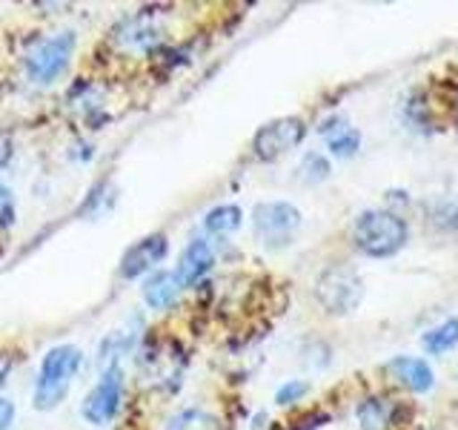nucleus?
I'll return each mask as SVG.
<instances>
[{
  "instance_id": "obj_1",
  "label": "nucleus",
  "mask_w": 458,
  "mask_h": 430,
  "mask_svg": "<svg viewBox=\"0 0 458 430\" xmlns=\"http://www.w3.org/2000/svg\"><path fill=\"white\" fill-rule=\"evenodd\" d=\"M83 367V350L78 344H55L40 356V365L35 373V387H32V408L40 413H52L61 408L72 384H75L78 373Z\"/></svg>"
},
{
  "instance_id": "obj_2",
  "label": "nucleus",
  "mask_w": 458,
  "mask_h": 430,
  "mask_svg": "<svg viewBox=\"0 0 458 430\" xmlns=\"http://www.w3.org/2000/svg\"><path fill=\"white\" fill-rule=\"evenodd\" d=\"M78 49V32L75 29H61L47 38H38L29 52L23 55V75L29 83L35 86H52L61 81L69 66L72 57Z\"/></svg>"
},
{
  "instance_id": "obj_3",
  "label": "nucleus",
  "mask_w": 458,
  "mask_h": 430,
  "mask_svg": "<svg viewBox=\"0 0 458 430\" xmlns=\"http://www.w3.org/2000/svg\"><path fill=\"white\" fill-rule=\"evenodd\" d=\"M352 241L369 258H390L407 244V224L390 210H364L352 224Z\"/></svg>"
},
{
  "instance_id": "obj_4",
  "label": "nucleus",
  "mask_w": 458,
  "mask_h": 430,
  "mask_svg": "<svg viewBox=\"0 0 458 430\" xmlns=\"http://www.w3.org/2000/svg\"><path fill=\"white\" fill-rule=\"evenodd\" d=\"M312 296L329 315H350L364 298V281L350 264L324 267L312 284Z\"/></svg>"
},
{
  "instance_id": "obj_5",
  "label": "nucleus",
  "mask_w": 458,
  "mask_h": 430,
  "mask_svg": "<svg viewBox=\"0 0 458 430\" xmlns=\"http://www.w3.org/2000/svg\"><path fill=\"white\" fill-rule=\"evenodd\" d=\"M164 40H166V29L161 26L152 9L123 14L109 32V47H114L121 55H135V57L157 55Z\"/></svg>"
},
{
  "instance_id": "obj_6",
  "label": "nucleus",
  "mask_w": 458,
  "mask_h": 430,
  "mask_svg": "<svg viewBox=\"0 0 458 430\" xmlns=\"http://www.w3.org/2000/svg\"><path fill=\"white\" fill-rule=\"evenodd\" d=\"M126 396V373L123 365L104 367L98 373V382L81 401V419L92 427H109L123 408Z\"/></svg>"
},
{
  "instance_id": "obj_7",
  "label": "nucleus",
  "mask_w": 458,
  "mask_h": 430,
  "mask_svg": "<svg viewBox=\"0 0 458 430\" xmlns=\"http://www.w3.org/2000/svg\"><path fill=\"white\" fill-rule=\"evenodd\" d=\"M301 224L304 215L290 201H261L252 207V233L267 250L290 247Z\"/></svg>"
},
{
  "instance_id": "obj_8",
  "label": "nucleus",
  "mask_w": 458,
  "mask_h": 430,
  "mask_svg": "<svg viewBox=\"0 0 458 430\" xmlns=\"http://www.w3.org/2000/svg\"><path fill=\"white\" fill-rule=\"evenodd\" d=\"M304 138H307V121L298 118V115H284V118L258 126V133L252 135V155L258 161L272 164L286 152H293L295 147H301Z\"/></svg>"
},
{
  "instance_id": "obj_9",
  "label": "nucleus",
  "mask_w": 458,
  "mask_h": 430,
  "mask_svg": "<svg viewBox=\"0 0 458 430\" xmlns=\"http://www.w3.org/2000/svg\"><path fill=\"white\" fill-rule=\"evenodd\" d=\"M169 255V238L166 233H149L138 241H132L123 250L121 262H118V276L123 281H143L164 264V258Z\"/></svg>"
},
{
  "instance_id": "obj_10",
  "label": "nucleus",
  "mask_w": 458,
  "mask_h": 430,
  "mask_svg": "<svg viewBox=\"0 0 458 430\" xmlns=\"http://www.w3.org/2000/svg\"><path fill=\"white\" fill-rule=\"evenodd\" d=\"M215 264H218V253H215L212 241L207 236H195L183 244L172 272H175V279L181 281L183 290H198V287L209 279Z\"/></svg>"
},
{
  "instance_id": "obj_11",
  "label": "nucleus",
  "mask_w": 458,
  "mask_h": 430,
  "mask_svg": "<svg viewBox=\"0 0 458 430\" xmlns=\"http://www.w3.org/2000/svg\"><path fill=\"white\" fill-rule=\"evenodd\" d=\"M181 293H183L181 281L175 279V272L166 267H157L155 272H149V276L140 281V301L152 313L172 310L181 301Z\"/></svg>"
},
{
  "instance_id": "obj_12",
  "label": "nucleus",
  "mask_w": 458,
  "mask_h": 430,
  "mask_svg": "<svg viewBox=\"0 0 458 430\" xmlns=\"http://www.w3.org/2000/svg\"><path fill=\"white\" fill-rule=\"evenodd\" d=\"M386 370L412 393H427L436 382L433 367H429L424 358H415V356H395L393 362L386 365Z\"/></svg>"
},
{
  "instance_id": "obj_13",
  "label": "nucleus",
  "mask_w": 458,
  "mask_h": 430,
  "mask_svg": "<svg viewBox=\"0 0 458 430\" xmlns=\"http://www.w3.org/2000/svg\"><path fill=\"white\" fill-rule=\"evenodd\" d=\"M243 224V210L238 204H218L204 212V219H200V229H204L207 238H226L238 233Z\"/></svg>"
},
{
  "instance_id": "obj_14",
  "label": "nucleus",
  "mask_w": 458,
  "mask_h": 430,
  "mask_svg": "<svg viewBox=\"0 0 458 430\" xmlns=\"http://www.w3.org/2000/svg\"><path fill=\"white\" fill-rule=\"evenodd\" d=\"M164 430H224V425L207 408H183L169 416Z\"/></svg>"
},
{
  "instance_id": "obj_15",
  "label": "nucleus",
  "mask_w": 458,
  "mask_h": 430,
  "mask_svg": "<svg viewBox=\"0 0 458 430\" xmlns=\"http://www.w3.org/2000/svg\"><path fill=\"white\" fill-rule=\"evenodd\" d=\"M458 344V319H447L444 324H438L436 330H429L424 336V350L427 353H447Z\"/></svg>"
},
{
  "instance_id": "obj_16",
  "label": "nucleus",
  "mask_w": 458,
  "mask_h": 430,
  "mask_svg": "<svg viewBox=\"0 0 458 430\" xmlns=\"http://www.w3.org/2000/svg\"><path fill=\"white\" fill-rule=\"evenodd\" d=\"M358 422H361V430H386L390 427V408L381 399H367L358 408Z\"/></svg>"
},
{
  "instance_id": "obj_17",
  "label": "nucleus",
  "mask_w": 458,
  "mask_h": 430,
  "mask_svg": "<svg viewBox=\"0 0 458 430\" xmlns=\"http://www.w3.org/2000/svg\"><path fill=\"white\" fill-rule=\"evenodd\" d=\"M329 172H333V167H329V158L321 155V152H307L304 158H301V167H298V176L304 184H321L329 178Z\"/></svg>"
},
{
  "instance_id": "obj_18",
  "label": "nucleus",
  "mask_w": 458,
  "mask_h": 430,
  "mask_svg": "<svg viewBox=\"0 0 458 430\" xmlns=\"http://www.w3.org/2000/svg\"><path fill=\"white\" fill-rule=\"evenodd\" d=\"M114 190H112V184L109 181H98L89 193H86V198L81 201V207H78V212L81 215H100L104 210H109V204L106 201H114V195H112Z\"/></svg>"
},
{
  "instance_id": "obj_19",
  "label": "nucleus",
  "mask_w": 458,
  "mask_h": 430,
  "mask_svg": "<svg viewBox=\"0 0 458 430\" xmlns=\"http://www.w3.org/2000/svg\"><path fill=\"white\" fill-rule=\"evenodd\" d=\"M327 150L335 158H352L358 150H361V133L352 126H344L341 133H335L333 138H327Z\"/></svg>"
},
{
  "instance_id": "obj_20",
  "label": "nucleus",
  "mask_w": 458,
  "mask_h": 430,
  "mask_svg": "<svg viewBox=\"0 0 458 430\" xmlns=\"http://www.w3.org/2000/svg\"><path fill=\"white\" fill-rule=\"evenodd\" d=\"M310 393V382H301V379H290V382H284L278 391H276V405L281 408H290L295 405V401H301Z\"/></svg>"
},
{
  "instance_id": "obj_21",
  "label": "nucleus",
  "mask_w": 458,
  "mask_h": 430,
  "mask_svg": "<svg viewBox=\"0 0 458 430\" xmlns=\"http://www.w3.org/2000/svg\"><path fill=\"white\" fill-rule=\"evenodd\" d=\"M18 221V207H14V195L6 184H0V229H9Z\"/></svg>"
},
{
  "instance_id": "obj_22",
  "label": "nucleus",
  "mask_w": 458,
  "mask_h": 430,
  "mask_svg": "<svg viewBox=\"0 0 458 430\" xmlns=\"http://www.w3.org/2000/svg\"><path fill=\"white\" fill-rule=\"evenodd\" d=\"M433 221L438 227L455 229L458 227V201H444V204H438V210L433 212Z\"/></svg>"
},
{
  "instance_id": "obj_23",
  "label": "nucleus",
  "mask_w": 458,
  "mask_h": 430,
  "mask_svg": "<svg viewBox=\"0 0 458 430\" xmlns=\"http://www.w3.org/2000/svg\"><path fill=\"white\" fill-rule=\"evenodd\" d=\"M14 419H18V408H14V401L0 396V430H12Z\"/></svg>"
},
{
  "instance_id": "obj_24",
  "label": "nucleus",
  "mask_w": 458,
  "mask_h": 430,
  "mask_svg": "<svg viewBox=\"0 0 458 430\" xmlns=\"http://www.w3.org/2000/svg\"><path fill=\"white\" fill-rule=\"evenodd\" d=\"M14 362H18V356H14L12 350H4L0 348V387H4L12 376V370H14Z\"/></svg>"
}]
</instances>
